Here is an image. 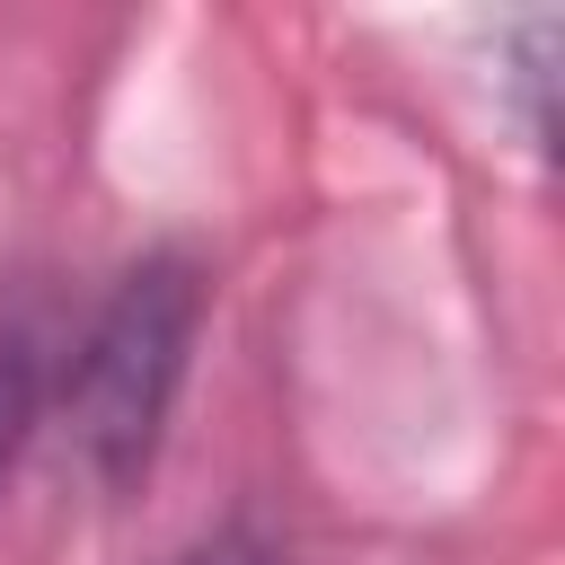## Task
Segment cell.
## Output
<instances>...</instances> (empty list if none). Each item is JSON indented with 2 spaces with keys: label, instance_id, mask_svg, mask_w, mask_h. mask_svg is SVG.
Returning <instances> with one entry per match:
<instances>
[{
  "label": "cell",
  "instance_id": "1",
  "mask_svg": "<svg viewBox=\"0 0 565 565\" xmlns=\"http://www.w3.org/2000/svg\"><path fill=\"white\" fill-rule=\"evenodd\" d=\"M203 300H212L203 265L185 247H150L106 282V300L71 335L53 406H62L71 441H79V459H88V477L106 494H132L159 468L168 415H177L185 371H194Z\"/></svg>",
  "mask_w": 565,
  "mask_h": 565
},
{
  "label": "cell",
  "instance_id": "2",
  "mask_svg": "<svg viewBox=\"0 0 565 565\" xmlns=\"http://www.w3.org/2000/svg\"><path fill=\"white\" fill-rule=\"evenodd\" d=\"M53 388H62V344H53L44 309L26 291H9L0 300V486L18 477V459H26V441H35L44 406H53Z\"/></svg>",
  "mask_w": 565,
  "mask_h": 565
},
{
  "label": "cell",
  "instance_id": "3",
  "mask_svg": "<svg viewBox=\"0 0 565 565\" xmlns=\"http://www.w3.org/2000/svg\"><path fill=\"white\" fill-rule=\"evenodd\" d=\"M556 53H565L556 18H521L512 26V88H521V124H530L539 150H556Z\"/></svg>",
  "mask_w": 565,
  "mask_h": 565
},
{
  "label": "cell",
  "instance_id": "4",
  "mask_svg": "<svg viewBox=\"0 0 565 565\" xmlns=\"http://www.w3.org/2000/svg\"><path fill=\"white\" fill-rule=\"evenodd\" d=\"M177 565H274V547H265V530H256V521H238V512H230V521H212L203 539H185V556H177Z\"/></svg>",
  "mask_w": 565,
  "mask_h": 565
}]
</instances>
